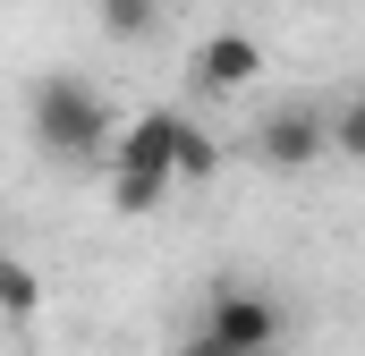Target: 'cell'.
<instances>
[{"label": "cell", "instance_id": "cell-6", "mask_svg": "<svg viewBox=\"0 0 365 356\" xmlns=\"http://www.w3.org/2000/svg\"><path fill=\"white\" fill-rule=\"evenodd\" d=\"M0 305H9V323H34V305H43V280H34V263H0Z\"/></svg>", "mask_w": 365, "mask_h": 356}, {"label": "cell", "instance_id": "cell-2", "mask_svg": "<svg viewBox=\"0 0 365 356\" xmlns=\"http://www.w3.org/2000/svg\"><path fill=\"white\" fill-rule=\"evenodd\" d=\"M34 136H43V153L86 162V153H102V136H110V110H102V93L86 77H43L34 85Z\"/></svg>", "mask_w": 365, "mask_h": 356}, {"label": "cell", "instance_id": "cell-5", "mask_svg": "<svg viewBox=\"0 0 365 356\" xmlns=\"http://www.w3.org/2000/svg\"><path fill=\"white\" fill-rule=\"evenodd\" d=\"M255 77H264V43L255 34H238V26L230 34H204V51H195V85L204 93H247Z\"/></svg>", "mask_w": 365, "mask_h": 356}, {"label": "cell", "instance_id": "cell-3", "mask_svg": "<svg viewBox=\"0 0 365 356\" xmlns=\"http://www.w3.org/2000/svg\"><path fill=\"white\" fill-rule=\"evenodd\" d=\"M204 340H221L238 356H272L280 348V305L264 288H212L204 297Z\"/></svg>", "mask_w": 365, "mask_h": 356}, {"label": "cell", "instance_id": "cell-9", "mask_svg": "<svg viewBox=\"0 0 365 356\" xmlns=\"http://www.w3.org/2000/svg\"><path fill=\"white\" fill-rule=\"evenodd\" d=\"M102 26L110 34H145L153 26V0H102Z\"/></svg>", "mask_w": 365, "mask_h": 356}, {"label": "cell", "instance_id": "cell-8", "mask_svg": "<svg viewBox=\"0 0 365 356\" xmlns=\"http://www.w3.org/2000/svg\"><path fill=\"white\" fill-rule=\"evenodd\" d=\"M331 145H340L349 162H365V93H349V102L331 110Z\"/></svg>", "mask_w": 365, "mask_h": 356}, {"label": "cell", "instance_id": "cell-4", "mask_svg": "<svg viewBox=\"0 0 365 356\" xmlns=\"http://www.w3.org/2000/svg\"><path fill=\"white\" fill-rule=\"evenodd\" d=\"M331 153V119L314 110V102H280L255 119V162L264 170H306V162H323Z\"/></svg>", "mask_w": 365, "mask_h": 356}, {"label": "cell", "instance_id": "cell-10", "mask_svg": "<svg viewBox=\"0 0 365 356\" xmlns=\"http://www.w3.org/2000/svg\"><path fill=\"white\" fill-rule=\"evenodd\" d=\"M179 356H238V348H221V340H204V331H195V340H187Z\"/></svg>", "mask_w": 365, "mask_h": 356}, {"label": "cell", "instance_id": "cell-7", "mask_svg": "<svg viewBox=\"0 0 365 356\" xmlns=\"http://www.w3.org/2000/svg\"><path fill=\"white\" fill-rule=\"evenodd\" d=\"M212 170H221V145H212L204 127H187V136H179V187H204Z\"/></svg>", "mask_w": 365, "mask_h": 356}, {"label": "cell", "instance_id": "cell-1", "mask_svg": "<svg viewBox=\"0 0 365 356\" xmlns=\"http://www.w3.org/2000/svg\"><path fill=\"white\" fill-rule=\"evenodd\" d=\"M179 136H187L179 110H145V119L119 136V178H110V204H119V212H153V204L179 187Z\"/></svg>", "mask_w": 365, "mask_h": 356}]
</instances>
